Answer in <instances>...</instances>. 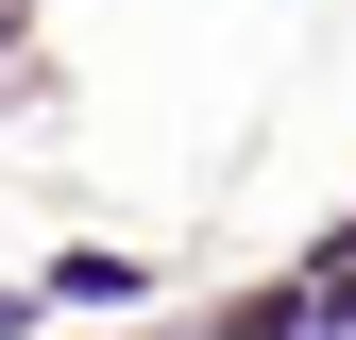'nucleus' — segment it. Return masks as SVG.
<instances>
[{
  "label": "nucleus",
  "mask_w": 356,
  "mask_h": 340,
  "mask_svg": "<svg viewBox=\"0 0 356 340\" xmlns=\"http://www.w3.org/2000/svg\"><path fill=\"white\" fill-rule=\"evenodd\" d=\"M220 340H305V289H272V307H238Z\"/></svg>",
  "instance_id": "1"
},
{
  "label": "nucleus",
  "mask_w": 356,
  "mask_h": 340,
  "mask_svg": "<svg viewBox=\"0 0 356 340\" xmlns=\"http://www.w3.org/2000/svg\"><path fill=\"white\" fill-rule=\"evenodd\" d=\"M0 34H17V17H0Z\"/></svg>",
  "instance_id": "2"
}]
</instances>
